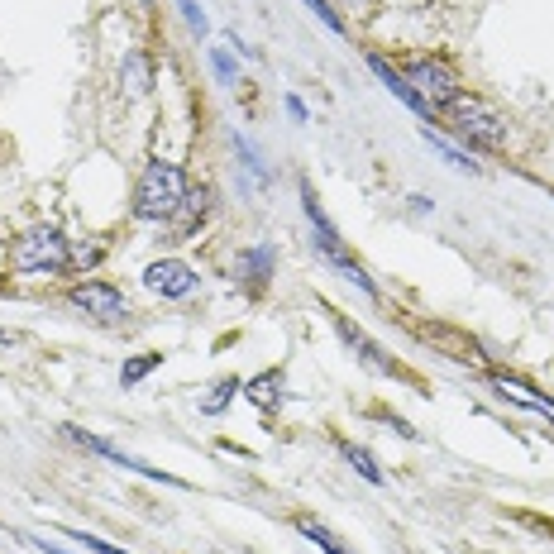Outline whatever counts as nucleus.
Returning <instances> with one entry per match:
<instances>
[{
	"mask_svg": "<svg viewBox=\"0 0 554 554\" xmlns=\"http://www.w3.org/2000/svg\"><path fill=\"white\" fill-rule=\"evenodd\" d=\"M445 125L449 134H459L469 149H483V153H502L507 149V115L483 101V96H454L445 106Z\"/></svg>",
	"mask_w": 554,
	"mask_h": 554,
	"instance_id": "f257e3e1",
	"label": "nucleus"
},
{
	"mask_svg": "<svg viewBox=\"0 0 554 554\" xmlns=\"http://www.w3.org/2000/svg\"><path fill=\"white\" fill-rule=\"evenodd\" d=\"M192 192V182H187V172L182 163H149V168L139 172V187H134V215L139 220H149V225H163L177 215V206L187 201Z\"/></svg>",
	"mask_w": 554,
	"mask_h": 554,
	"instance_id": "f03ea898",
	"label": "nucleus"
},
{
	"mask_svg": "<svg viewBox=\"0 0 554 554\" xmlns=\"http://www.w3.org/2000/svg\"><path fill=\"white\" fill-rule=\"evenodd\" d=\"M301 206H306V220H311V244H316V254L325 258L330 268H340V273L349 277L354 287H359L363 297H373V301H378V287H373V277L363 273V268H359V258H354L349 249H344L340 230H335V225L325 220V211H320V201L311 196V187H306V182H301Z\"/></svg>",
	"mask_w": 554,
	"mask_h": 554,
	"instance_id": "7ed1b4c3",
	"label": "nucleus"
},
{
	"mask_svg": "<svg viewBox=\"0 0 554 554\" xmlns=\"http://www.w3.org/2000/svg\"><path fill=\"white\" fill-rule=\"evenodd\" d=\"M67 244H72V239H63L58 230H48V225H39V230H29V235L15 239L10 268H15V273H34V277H63L67 273Z\"/></svg>",
	"mask_w": 554,
	"mask_h": 554,
	"instance_id": "20e7f679",
	"label": "nucleus"
},
{
	"mask_svg": "<svg viewBox=\"0 0 554 554\" xmlns=\"http://www.w3.org/2000/svg\"><path fill=\"white\" fill-rule=\"evenodd\" d=\"M402 77H406V86H411V91H416V96L435 110V115H440V110L459 96V77H454L440 58H416V63L402 67Z\"/></svg>",
	"mask_w": 554,
	"mask_h": 554,
	"instance_id": "39448f33",
	"label": "nucleus"
},
{
	"mask_svg": "<svg viewBox=\"0 0 554 554\" xmlns=\"http://www.w3.org/2000/svg\"><path fill=\"white\" fill-rule=\"evenodd\" d=\"M67 301L77 306V311H86L91 320H101V325H120V320L129 316V301L120 287H110V282H101V277H86V282H72V292H67Z\"/></svg>",
	"mask_w": 554,
	"mask_h": 554,
	"instance_id": "423d86ee",
	"label": "nucleus"
},
{
	"mask_svg": "<svg viewBox=\"0 0 554 554\" xmlns=\"http://www.w3.org/2000/svg\"><path fill=\"white\" fill-rule=\"evenodd\" d=\"M144 287H149L153 297L182 301V297H192L196 287H201V273H196L192 263H182V258H158V263L144 268Z\"/></svg>",
	"mask_w": 554,
	"mask_h": 554,
	"instance_id": "0eeeda50",
	"label": "nucleus"
},
{
	"mask_svg": "<svg viewBox=\"0 0 554 554\" xmlns=\"http://www.w3.org/2000/svg\"><path fill=\"white\" fill-rule=\"evenodd\" d=\"M277 268V249L273 244H254V249H239L235 258V277L249 287V292H263L268 287V277Z\"/></svg>",
	"mask_w": 554,
	"mask_h": 554,
	"instance_id": "6e6552de",
	"label": "nucleus"
},
{
	"mask_svg": "<svg viewBox=\"0 0 554 554\" xmlns=\"http://www.w3.org/2000/svg\"><path fill=\"white\" fill-rule=\"evenodd\" d=\"M368 67H373V72H378V82L387 86V91H392V96H397V101H406V106L416 110V115H421V120H435V110L426 106V101H421V96H416V91H411V86H406V77H402V67H392L383 58V53H368Z\"/></svg>",
	"mask_w": 554,
	"mask_h": 554,
	"instance_id": "1a4fd4ad",
	"label": "nucleus"
},
{
	"mask_svg": "<svg viewBox=\"0 0 554 554\" xmlns=\"http://www.w3.org/2000/svg\"><path fill=\"white\" fill-rule=\"evenodd\" d=\"M211 187H192V192H187V201H182V206H177V215H172V225H177V235H196V230H201V220H206V215H211Z\"/></svg>",
	"mask_w": 554,
	"mask_h": 554,
	"instance_id": "9d476101",
	"label": "nucleus"
},
{
	"mask_svg": "<svg viewBox=\"0 0 554 554\" xmlns=\"http://www.w3.org/2000/svg\"><path fill=\"white\" fill-rule=\"evenodd\" d=\"M492 387H497L507 402H521V406H531V411H545V416H554V402H550V397H540L535 387L516 383V378H507V373H492Z\"/></svg>",
	"mask_w": 554,
	"mask_h": 554,
	"instance_id": "9b49d317",
	"label": "nucleus"
},
{
	"mask_svg": "<svg viewBox=\"0 0 554 554\" xmlns=\"http://www.w3.org/2000/svg\"><path fill=\"white\" fill-rule=\"evenodd\" d=\"M297 531L306 535L311 545H320L325 554H349V545H344V540H340L335 531H330L325 521H311V516H297Z\"/></svg>",
	"mask_w": 554,
	"mask_h": 554,
	"instance_id": "f8f14e48",
	"label": "nucleus"
},
{
	"mask_svg": "<svg viewBox=\"0 0 554 554\" xmlns=\"http://www.w3.org/2000/svg\"><path fill=\"white\" fill-rule=\"evenodd\" d=\"M244 392H249V397L268 411V406L282 402V373H277V368H268V373H258L254 383H244Z\"/></svg>",
	"mask_w": 554,
	"mask_h": 554,
	"instance_id": "ddd939ff",
	"label": "nucleus"
},
{
	"mask_svg": "<svg viewBox=\"0 0 554 554\" xmlns=\"http://www.w3.org/2000/svg\"><path fill=\"white\" fill-rule=\"evenodd\" d=\"M120 77H125V91H129V96H144V91L153 86L149 58H144V53H129V58H125V72H120Z\"/></svg>",
	"mask_w": 554,
	"mask_h": 554,
	"instance_id": "4468645a",
	"label": "nucleus"
},
{
	"mask_svg": "<svg viewBox=\"0 0 554 554\" xmlns=\"http://www.w3.org/2000/svg\"><path fill=\"white\" fill-rule=\"evenodd\" d=\"M239 392H244V383H239V378H220V383L211 387V397L201 402V411H206V416H220V411H225V406L235 402Z\"/></svg>",
	"mask_w": 554,
	"mask_h": 554,
	"instance_id": "2eb2a0df",
	"label": "nucleus"
},
{
	"mask_svg": "<svg viewBox=\"0 0 554 554\" xmlns=\"http://www.w3.org/2000/svg\"><path fill=\"white\" fill-rule=\"evenodd\" d=\"M153 368H163V354H134V359L120 368V383H125V387H139L153 373Z\"/></svg>",
	"mask_w": 554,
	"mask_h": 554,
	"instance_id": "dca6fc26",
	"label": "nucleus"
},
{
	"mask_svg": "<svg viewBox=\"0 0 554 554\" xmlns=\"http://www.w3.org/2000/svg\"><path fill=\"white\" fill-rule=\"evenodd\" d=\"M344 459L354 464V473H359V478H368L373 488H383V469H378V459H373L368 449H359V445H344Z\"/></svg>",
	"mask_w": 554,
	"mask_h": 554,
	"instance_id": "f3484780",
	"label": "nucleus"
},
{
	"mask_svg": "<svg viewBox=\"0 0 554 554\" xmlns=\"http://www.w3.org/2000/svg\"><path fill=\"white\" fill-rule=\"evenodd\" d=\"M101 244H67V273H82V268H91V263H101Z\"/></svg>",
	"mask_w": 554,
	"mask_h": 554,
	"instance_id": "a211bd4d",
	"label": "nucleus"
},
{
	"mask_svg": "<svg viewBox=\"0 0 554 554\" xmlns=\"http://www.w3.org/2000/svg\"><path fill=\"white\" fill-rule=\"evenodd\" d=\"M67 540H77V545H86V550H96V554H125L120 545H110V540H101V535H86V531H72V526H63Z\"/></svg>",
	"mask_w": 554,
	"mask_h": 554,
	"instance_id": "6ab92c4d",
	"label": "nucleus"
},
{
	"mask_svg": "<svg viewBox=\"0 0 554 554\" xmlns=\"http://www.w3.org/2000/svg\"><path fill=\"white\" fill-rule=\"evenodd\" d=\"M426 144H430V149H440V153H445V163H454V168H464V172L478 168V163H469V158H464L459 149H449V144L440 139V134H430V125H426Z\"/></svg>",
	"mask_w": 554,
	"mask_h": 554,
	"instance_id": "aec40b11",
	"label": "nucleus"
},
{
	"mask_svg": "<svg viewBox=\"0 0 554 554\" xmlns=\"http://www.w3.org/2000/svg\"><path fill=\"white\" fill-rule=\"evenodd\" d=\"M306 5L316 10V20L325 24V29H335V34H344V20L335 15V10H330V0H306Z\"/></svg>",
	"mask_w": 554,
	"mask_h": 554,
	"instance_id": "412c9836",
	"label": "nucleus"
},
{
	"mask_svg": "<svg viewBox=\"0 0 554 554\" xmlns=\"http://www.w3.org/2000/svg\"><path fill=\"white\" fill-rule=\"evenodd\" d=\"M211 63H215V72H220V82H235V63H230L225 48H211Z\"/></svg>",
	"mask_w": 554,
	"mask_h": 554,
	"instance_id": "4be33fe9",
	"label": "nucleus"
},
{
	"mask_svg": "<svg viewBox=\"0 0 554 554\" xmlns=\"http://www.w3.org/2000/svg\"><path fill=\"white\" fill-rule=\"evenodd\" d=\"M177 10L187 15V24H192V29H201V34H206V15H201V5H196V0H177Z\"/></svg>",
	"mask_w": 554,
	"mask_h": 554,
	"instance_id": "5701e85b",
	"label": "nucleus"
},
{
	"mask_svg": "<svg viewBox=\"0 0 554 554\" xmlns=\"http://www.w3.org/2000/svg\"><path fill=\"white\" fill-rule=\"evenodd\" d=\"M287 110H292V120H306V106H301L297 96H287Z\"/></svg>",
	"mask_w": 554,
	"mask_h": 554,
	"instance_id": "b1692460",
	"label": "nucleus"
},
{
	"mask_svg": "<svg viewBox=\"0 0 554 554\" xmlns=\"http://www.w3.org/2000/svg\"><path fill=\"white\" fill-rule=\"evenodd\" d=\"M0 344H15V335H10V330H0Z\"/></svg>",
	"mask_w": 554,
	"mask_h": 554,
	"instance_id": "393cba45",
	"label": "nucleus"
},
{
	"mask_svg": "<svg viewBox=\"0 0 554 554\" xmlns=\"http://www.w3.org/2000/svg\"><path fill=\"white\" fill-rule=\"evenodd\" d=\"M144 5H153V0H144Z\"/></svg>",
	"mask_w": 554,
	"mask_h": 554,
	"instance_id": "a878e982",
	"label": "nucleus"
}]
</instances>
